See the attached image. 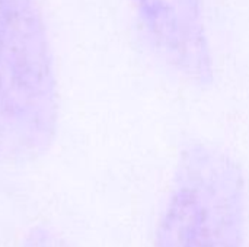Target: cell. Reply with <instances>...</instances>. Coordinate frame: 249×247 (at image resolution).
Segmentation results:
<instances>
[{"label":"cell","instance_id":"1","mask_svg":"<svg viewBox=\"0 0 249 247\" xmlns=\"http://www.w3.org/2000/svg\"><path fill=\"white\" fill-rule=\"evenodd\" d=\"M57 125V77L39 1L0 0V162H35Z\"/></svg>","mask_w":249,"mask_h":247},{"label":"cell","instance_id":"2","mask_svg":"<svg viewBox=\"0 0 249 247\" xmlns=\"http://www.w3.org/2000/svg\"><path fill=\"white\" fill-rule=\"evenodd\" d=\"M245 176L239 163L207 141L187 144L178 159L155 247H244Z\"/></svg>","mask_w":249,"mask_h":247},{"label":"cell","instance_id":"3","mask_svg":"<svg viewBox=\"0 0 249 247\" xmlns=\"http://www.w3.org/2000/svg\"><path fill=\"white\" fill-rule=\"evenodd\" d=\"M137 15L162 58L178 76L198 87L214 80V63L201 0H133Z\"/></svg>","mask_w":249,"mask_h":247},{"label":"cell","instance_id":"4","mask_svg":"<svg viewBox=\"0 0 249 247\" xmlns=\"http://www.w3.org/2000/svg\"><path fill=\"white\" fill-rule=\"evenodd\" d=\"M20 247H71L66 239H63L55 230L45 227V226H36L32 227L28 234L23 239V243Z\"/></svg>","mask_w":249,"mask_h":247}]
</instances>
